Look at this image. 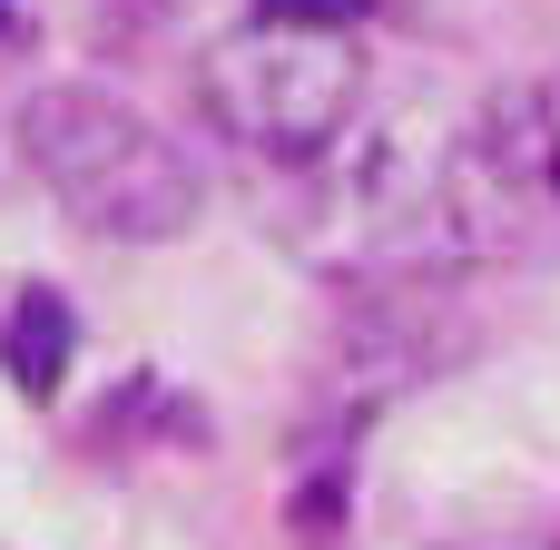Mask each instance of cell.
Here are the masks:
<instances>
[{
  "label": "cell",
  "instance_id": "obj_1",
  "mask_svg": "<svg viewBox=\"0 0 560 550\" xmlns=\"http://www.w3.org/2000/svg\"><path fill=\"white\" fill-rule=\"evenodd\" d=\"M20 148L39 167V187L59 197L69 226L118 236V246H158L197 217V177L167 148V128H148L138 108L98 98V89H49L20 118Z\"/></svg>",
  "mask_w": 560,
  "mask_h": 550
},
{
  "label": "cell",
  "instance_id": "obj_2",
  "mask_svg": "<svg viewBox=\"0 0 560 550\" xmlns=\"http://www.w3.org/2000/svg\"><path fill=\"white\" fill-rule=\"evenodd\" d=\"M197 98L246 157H325V138L364 108V59L345 30L246 20L197 59Z\"/></svg>",
  "mask_w": 560,
  "mask_h": 550
},
{
  "label": "cell",
  "instance_id": "obj_3",
  "mask_svg": "<svg viewBox=\"0 0 560 550\" xmlns=\"http://www.w3.org/2000/svg\"><path fill=\"white\" fill-rule=\"evenodd\" d=\"M0 354H10V374H20L30 394H59V374H69V305H59L49 285H30V295L10 305Z\"/></svg>",
  "mask_w": 560,
  "mask_h": 550
},
{
  "label": "cell",
  "instance_id": "obj_4",
  "mask_svg": "<svg viewBox=\"0 0 560 550\" xmlns=\"http://www.w3.org/2000/svg\"><path fill=\"white\" fill-rule=\"evenodd\" d=\"M256 20H285V30H354L364 0H256Z\"/></svg>",
  "mask_w": 560,
  "mask_h": 550
},
{
  "label": "cell",
  "instance_id": "obj_5",
  "mask_svg": "<svg viewBox=\"0 0 560 550\" xmlns=\"http://www.w3.org/2000/svg\"><path fill=\"white\" fill-rule=\"evenodd\" d=\"M532 138H541V157H551V177H560V79L532 98Z\"/></svg>",
  "mask_w": 560,
  "mask_h": 550
},
{
  "label": "cell",
  "instance_id": "obj_6",
  "mask_svg": "<svg viewBox=\"0 0 560 550\" xmlns=\"http://www.w3.org/2000/svg\"><path fill=\"white\" fill-rule=\"evenodd\" d=\"M10 30H20V10H10V0H0V39H10Z\"/></svg>",
  "mask_w": 560,
  "mask_h": 550
}]
</instances>
